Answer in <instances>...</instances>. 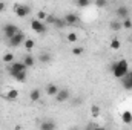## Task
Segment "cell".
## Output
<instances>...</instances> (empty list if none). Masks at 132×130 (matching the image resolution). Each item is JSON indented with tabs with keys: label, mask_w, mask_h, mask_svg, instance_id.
I'll return each instance as SVG.
<instances>
[{
	"label": "cell",
	"mask_w": 132,
	"mask_h": 130,
	"mask_svg": "<svg viewBox=\"0 0 132 130\" xmlns=\"http://www.w3.org/2000/svg\"><path fill=\"white\" fill-rule=\"evenodd\" d=\"M5 8H6V5H5V3H0V11H3Z\"/></svg>",
	"instance_id": "31"
},
{
	"label": "cell",
	"mask_w": 132,
	"mask_h": 130,
	"mask_svg": "<svg viewBox=\"0 0 132 130\" xmlns=\"http://www.w3.org/2000/svg\"><path fill=\"white\" fill-rule=\"evenodd\" d=\"M63 20H65L66 26H74V25L78 23V15L74 14V12H68L65 17H63Z\"/></svg>",
	"instance_id": "8"
},
{
	"label": "cell",
	"mask_w": 132,
	"mask_h": 130,
	"mask_svg": "<svg viewBox=\"0 0 132 130\" xmlns=\"http://www.w3.org/2000/svg\"><path fill=\"white\" fill-rule=\"evenodd\" d=\"M66 40H68V41H71V43H75V41L78 40V37H77V34H75V32H69L68 35H66Z\"/></svg>",
	"instance_id": "20"
},
{
	"label": "cell",
	"mask_w": 132,
	"mask_h": 130,
	"mask_svg": "<svg viewBox=\"0 0 132 130\" xmlns=\"http://www.w3.org/2000/svg\"><path fill=\"white\" fill-rule=\"evenodd\" d=\"M69 130H80L78 127H72V129H69Z\"/></svg>",
	"instance_id": "34"
},
{
	"label": "cell",
	"mask_w": 132,
	"mask_h": 130,
	"mask_svg": "<svg viewBox=\"0 0 132 130\" xmlns=\"http://www.w3.org/2000/svg\"><path fill=\"white\" fill-rule=\"evenodd\" d=\"M8 70H9V75L17 73V72H26V66L23 64L22 61H14V63H11Z\"/></svg>",
	"instance_id": "3"
},
{
	"label": "cell",
	"mask_w": 132,
	"mask_h": 130,
	"mask_svg": "<svg viewBox=\"0 0 132 130\" xmlns=\"http://www.w3.org/2000/svg\"><path fill=\"white\" fill-rule=\"evenodd\" d=\"M15 81H20V83H23L25 80H26V72H17V73H12L11 75Z\"/></svg>",
	"instance_id": "18"
},
{
	"label": "cell",
	"mask_w": 132,
	"mask_h": 130,
	"mask_svg": "<svg viewBox=\"0 0 132 130\" xmlns=\"http://www.w3.org/2000/svg\"><path fill=\"white\" fill-rule=\"evenodd\" d=\"M123 26H121V23H118V22H111V29L112 31H118V29H121Z\"/></svg>",
	"instance_id": "22"
},
{
	"label": "cell",
	"mask_w": 132,
	"mask_h": 130,
	"mask_svg": "<svg viewBox=\"0 0 132 130\" xmlns=\"http://www.w3.org/2000/svg\"><path fill=\"white\" fill-rule=\"evenodd\" d=\"M77 5H78L80 8H85V6H88V5H89V2H86V0H80Z\"/></svg>",
	"instance_id": "29"
},
{
	"label": "cell",
	"mask_w": 132,
	"mask_h": 130,
	"mask_svg": "<svg viewBox=\"0 0 132 130\" xmlns=\"http://www.w3.org/2000/svg\"><path fill=\"white\" fill-rule=\"evenodd\" d=\"M40 130H55V123L54 121H43L40 124Z\"/></svg>",
	"instance_id": "11"
},
{
	"label": "cell",
	"mask_w": 132,
	"mask_h": 130,
	"mask_svg": "<svg viewBox=\"0 0 132 130\" xmlns=\"http://www.w3.org/2000/svg\"><path fill=\"white\" fill-rule=\"evenodd\" d=\"M42 98V92H40V89H34V90H31V94H29V99L31 101H38Z\"/></svg>",
	"instance_id": "13"
},
{
	"label": "cell",
	"mask_w": 132,
	"mask_h": 130,
	"mask_svg": "<svg viewBox=\"0 0 132 130\" xmlns=\"http://www.w3.org/2000/svg\"><path fill=\"white\" fill-rule=\"evenodd\" d=\"M72 54H74V55H81V54H83V48H81V46L74 48V49H72Z\"/></svg>",
	"instance_id": "27"
},
{
	"label": "cell",
	"mask_w": 132,
	"mask_h": 130,
	"mask_svg": "<svg viewBox=\"0 0 132 130\" xmlns=\"http://www.w3.org/2000/svg\"><path fill=\"white\" fill-rule=\"evenodd\" d=\"M14 11H15L17 17H26L31 12V8L28 5H15L14 6Z\"/></svg>",
	"instance_id": "5"
},
{
	"label": "cell",
	"mask_w": 132,
	"mask_h": 130,
	"mask_svg": "<svg viewBox=\"0 0 132 130\" xmlns=\"http://www.w3.org/2000/svg\"><path fill=\"white\" fill-rule=\"evenodd\" d=\"M69 97H71V95H69V90H68V89H60L59 94H57L54 98H55L59 103H65V101L69 99Z\"/></svg>",
	"instance_id": "10"
},
{
	"label": "cell",
	"mask_w": 132,
	"mask_h": 130,
	"mask_svg": "<svg viewBox=\"0 0 132 130\" xmlns=\"http://www.w3.org/2000/svg\"><path fill=\"white\" fill-rule=\"evenodd\" d=\"M97 6H100V8L101 6H106V0H98L97 2Z\"/></svg>",
	"instance_id": "30"
},
{
	"label": "cell",
	"mask_w": 132,
	"mask_h": 130,
	"mask_svg": "<svg viewBox=\"0 0 132 130\" xmlns=\"http://www.w3.org/2000/svg\"><path fill=\"white\" fill-rule=\"evenodd\" d=\"M23 44H25V48H26L28 51H31V49H32L34 46H35V43H34V40H31V38H26Z\"/></svg>",
	"instance_id": "21"
},
{
	"label": "cell",
	"mask_w": 132,
	"mask_h": 130,
	"mask_svg": "<svg viewBox=\"0 0 132 130\" xmlns=\"http://www.w3.org/2000/svg\"><path fill=\"white\" fill-rule=\"evenodd\" d=\"M38 60H40L42 63H51V61H52V57H51V54H48V52H42L40 57H38Z\"/></svg>",
	"instance_id": "17"
},
{
	"label": "cell",
	"mask_w": 132,
	"mask_h": 130,
	"mask_svg": "<svg viewBox=\"0 0 132 130\" xmlns=\"http://www.w3.org/2000/svg\"><path fill=\"white\" fill-rule=\"evenodd\" d=\"M115 14H117L118 17H121L123 20H126V18H129V8L125 6V5H121V6H118V8L115 9Z\"/></svg>",
	"instance_id": "9"
},
{
	"label": "cell",
	"mask_w": 132,
	"mask_h": 130,
	"mask_svg": "<svg viewBox=\"0 0 132 130\" xmlns=\"http://www.w3.org/2000/svg\"><path fill=\"white\" fill-rule=\"evenodd\" d=\"M91 110H92V116H94V118H97V116L100 115V107L98 106H92Z\"/></svg>",
	"instance_id": "25"
},
{
	"label": "cell",
	"mask_w": 132,
	"mask_h": 130,
	"mask_svg": "<svg viewBox=\"0 0 132 130\" xmlns=\"http://www.w3.org/2000/svg\"><path fill=\"white\" fill-rule=\"evenodd\" d=\"M121 119H123V123H126V124H131V123H132V113L129 112V110L123 112V115H121Z\"/></svg>",
	"instance_id": "19"
},
{
	"label": "cell",
	"mask_w": 132,
	"mask_h": 130,
	"mask_svg": "<svg viewBox=\"0 0 132 130\" xmlns=\"http://www.w3.org/2000/svg\"><path fill=\"white\" fill-rule=\"evenodd\" d=\"M6 99H9V101H15L17 98H19V90L17 89H11L8 94H6Z\"/></svg>",
	"instance_id": "14"
},
{
	"label": "cell",
	"mask_w": 132,
	"mask_h": 130,
	"mask_svg": "<svg viewBox=\"0 0 132 130\" xmlns=\"http://www.w3.org/2000/svg\"><path fill=\"white\" fill-rule=\"evenodd\" d=\"M94 130H106V129H103V127H95Z\"/></svg>",
	"instance_id": "33"
},
{
	"label": "cell",
	"mask_w": 132,
	"mask_h": 130,
	"mask_svg": "<svg viewBox=\"0 0 132 130\" xmlns=\"http://www.w3.org/2000/svg\"><path fill=\"white\" fill-rule=\"evenodd\" d=\"M121 26H123V28H126V29H131V28H132V20H131V18H126V20H123Z\"/></svg>",
	"instance_id": "24"
},
{
	"label": "cell",
	"mask_w": 132,
	"mask_h": 130,
	"mask_svg": "<svg viewBox=\"0 0 132 130\" xmlns=\"http://www.w3.org/2000/svg\"><path fill=\"white\" fill-rule=\"evenodd\" d=\"M31 28H32L37 34H45V32H46V25H45L43 22L37 20V18L31 20Z\"/></svg>",
	"instance_id": "4"
},
{
	"label": "cell",
	"mask_w": 132,
	"mask_h": 130,
	"mask_svg": "<svg viewBox=\"0 0 132 130\" xmlns=\"http://www.w3.org/2000/svg\"><path fill=\"white\" fill-rule=\"evenodd\" d=\"M121 83H123V87L126 90H132V78H129L128 75L125 78H121Z\"/></svg>",
	"instance_id": "16"
},
{
	"label": "cell",
	"mask_w": 132,
	"mask_h": 130,
	"mask_svg": "<svg viewBox=\"0 0 132 130\" xmlns=\"http://www.w3.org/2000/svg\"><path fill=\"white\" fill-rule=\"evenodd\" d=\"M128 77H129V78H132V70H129V72H128Z\"/></svg>",
	"instance_id": "32"
},
{
	"label": "cell",
	"mask_w": 132,
	"mask_h": 130,
	"mask_svg": "<svg viewBox=\"0 0 132 130\" xmlns=\"http://www.w3.org/2000/svg\"><path fill=\"white\" fill-rule=\"evenodd\" d=\"M128 72H129V66H128L126 60H120L112 64V75L115 78H125L128 75Z\"/></svg>",
	"instance_id": "1"
},
{
	"label": "cell",
	"mask_w": 132,
	"mask_h": 130,
	"mask_svg": "<svg viewBox=\"0 0 132 130\" xmlns=\"http://www.w3.org/2000/svg\"><path fill=\"white\" fill-rule=\"evenodd\" d=\"M12 60H14V55H12V54H5V55H3V61H8V63H11Z\"/></svg>",
	"instance_id": "28"
},
{
	"label": "cell",
	"mask_w": 132,
	"mask_h": 130,
	"mask_svg": "<svg viewBox=\"0 0 132 130\" xmlns=\"http://www.w3.org/2000/svg\"><path fill=\"white\" fill-rule=\"evenodd\" d=\"M22 63L26 66V67H31V66H34L35 60H34L32 55H29V54H28V55H25V57H23V61H22Z\"/></svg>",
	"instance_id": "15"
},
{
	"label": "cell",
	"mask_w": 132,
	"mask_h": 130,
	"mask_svg": "<svg viewBox=\"0 0 132 130\" xmlns=\"http://www.w3.org/2000/svg\"><path fill=\"white\" fill-rule=\"evenodd\" d=\"M111 49H120V41L117 38H112L111 40Z\"/></svg>",
	"instance_id": "23"
},
{
	"label": "cell",
	"mask_w": 132,
	"mask_h": 130,
	"mask_svg": "<svg viewBox=\"0 0 132 130\" xmlns=\"http://www.w3.org/2000/svg\"><path fill=\"white\" fill-rule=\"evenodd\" d=\"M46 17H48V14H46V12H43V11H40V12L37 14V20H40V22L46 20Z\"/></svg>",
	"instance_id": "26"
},
{
	"label": "cell",
	"mask_w": 132,
	"mask_h": 130,
	"mask_svg": "<svg viewBox=\"0 0 132 130\" xmlns=\"http://www.w3.org/2000/svg\"><path fill=\"white\" fill-rule=\"evenodd\" d=\"M59 90H60V89H59L55 84H48V86H46V94H48L49 97H55V95L59 94Z\"/></svg>",
	"instance_id": "12"
},
{
	"label": "cell",
	"mask_w": 132,
	"mask_h": 130,
	"mask_svg": "<svg viewBox=\"0 0 132 130\" xmlns=\"http://www.w3.org/2000/svg\"><path fill=\"white\" fill-rule=\"evenodd\" d=\"M25 40H26L25 34H23V32H19L17 35H14V37L9 40V44H11L12 48H17V46H20L22 43H25Z\"/></svg>",
	"instance_id": "7"
},
{
	"label": "cell",
	"mask_w": 132,
	"mask_h": 130,
	"mask_svg": "<svg viewBox=\"0 0 132 130\" xmlns=\"http://www.w3.org/2000/svg\"><path fill=\"white\" fill-rule=\"evenodd\" d=\"M46 22L48 23H52L55 28H59V29H62V28H65L66 23L63 18H59V17H55V15H48L46 17Z\"/></svg>",
	"instance_id": "6"
},
{
	"label": "cell",
	"mask_w": 132,
	"mask_h": 130,
	"mask_svg": "<svg viewBox=\"0 0 132 130\" xmlns=\"http://www.w3.org/2000/svg\"><path fill=\"white\" fill-rule=\"evenodd\" d=\"M19 32H20L19 28H17L15 25H12V23H8V25L3 26V35H5V38H8V40H11L14 35H17Z\"/></svg>",
	"instance_id": "2"
}]
</instances>
